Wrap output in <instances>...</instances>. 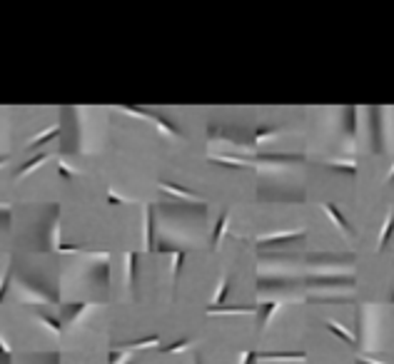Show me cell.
<instances>
[{"label": "cell", "mask_w": 394, "mask_h": 364, "mask_svg": "<svg viewBox=\"0 0 394 364\" xmlns=\"http://www.w3.org/2000/svg\"><path fill=\"white\" fill-rule=\"evenodd\" d=\"M145 247L147 250L155 247V212H152V207H147V212H145Z\"/></svg>", "instance_id": "1"}, {"label": "cell", "mask_w": 394, "mask_h": 364, "mask_svg": "<svg viewBox=\"0 0 394 364\" xmlns=\"http://www.w3.org/2000/svg\"><path fill=\"white\" fill-rule=\"evenodd\" d=\"M260 359H282V362L297 359V362H305L307 354L305 352H260Z\"/></svg>", "instance_id": "2"}, {"label": "cell", "mask_w": 394, "mask_h": 364, "mask_svg": "<svg viewBox=\"0 0 394 364\" xmlns=\"http://www.w3.org/2000/svg\"><path fill=\"white\" fill-rule=\"evenodd\" d=\"M255 307H222V304H212L207 307V314H252Z\"/></svg>", "instance_id": "3"}, {"label": "cell", "mask_w": 394, "mask_h": 364, "mask_svg": "<svg viewBox=\"0 0 394 364\" xmlns=\"http://www.w3.org/2000/svg\"><path fill=\"white\" fill-rule=\"evenodd\" d=\"M227 224H230V212H222V217L217 219V224H215V232H212V247H215V250L220 247V242H222V237H225V229H227Z\"/></svg>", "instance_id": "4"}, {"label": "cell", "mask_w": 394, "mask_h": 364, "mask_svg": "<svg viewBox=\"0 0 394 364\" xmlns=\"http://www.w3.org/2000/svg\"><path fill=\"white\" fill-rule=\"evenodd\" d=\"M60 135V128L58 125H53L50 130H45V133H40L38 138H33L30 143H28V150H35V147H40V145H45V143H50L53 138H58Z\"/></svg>", "instance_id": "5"}, {"label": "cell", "mask_w": 394, "mask_h": 364, "mask_svg": "<svg viewBox=\"0 0 394 364\" xmlns=\"http://www.w3.org/2000/svg\"><path fill=\"white\" fill-rule=\"evenodd\" d=\"M48 157H50L48 152H40V155H35L33 160H28V162H25V165H23V167H20V170L15 172V177H25L28 172H33L35 167H40V165H43V162H45Z\"/></svg>", "instance_id": "6"}, {"label": "cell", "mask_w": 394, "mask_h": 364, "mask_svg": "<svg viewBox=\"0 0 394 364\" xmlns=\"http://www.w3.org/2000/svg\"><path fill=\"white\" fill-rule=\"evenodd\" d=\"M302 232H282V234H267L260 239V245L267 247V245H274V242H289V239H297Z\"/></svg>", "instance_id": "7"}, {"label": "cell", "mask_w": 394, "mask_h": 364, "mask_svg": "<svg viewBox=\"0 0 394 364\" xmlns=\"http://www.w3.org/2000/svg\"><path fill=\"white\" fill-rule=\"evenodd\" d=\"M155 344H160V337H157V334H150V337H145V339L125 342V344H120V347H125V349H145V347H155Z\"/></svg>", "instance_id": "8"}, {"label": "cell", "mask_w": 394, "mask_h": 364, "mask_svg": "<svg viewBox=\"0 0 394 364\" xmlns=\"http://www.w3.org/2000/svg\"><path fill=\"white\" fill-rule=\"evenodd\" d=\"M160 187H162V190H167V192H172V195H180V197L195 200V195H192L190 190H185V187H180V185H175V182H165V180H160Z\"/></svg>", "instance_id": "9"}, {"label": "cell", "mask_w": 394, "mask_h": 364, "mask_svg": "<svg viewBox=\"0 0 394 364\" xmlns=\"http://www.w3.org/2000/svg\"><path fill=\"white\" fill-rule=\"evenodd\" d=\"M392 232H394V212H389V215H387V222H384V227H382V234H379V250L387 247Z\"/></svg>", "instance_id": "10"}, {"label": "cell", "mask_w": 394, "mask_h": 364, "mask_svg": "<svg viewBox=\"0 0 394 364\" xmlns=\"http://www.w3.org/2000/svg\"><path fill=\"white\" fill-rule=\"evenodd\" d=\"M325 210L329 212V217L334 219V224H339L344 232H349V224H347V219L342 217V212L337 210V205H334V202H327V205H325Z\"/></svg>", "instance_id": "11"}, {"label": "cell", "mask_w": 394, "mask_h": 364, "mask_svg": "<svg viewBox=\"0 0 394 364\" xmlns=\"http://www.w3.org/2000/svg\"><path fill=\"white\" fill-rule=\"evenodd\" d=\"M327 327H329V332H334L337 337H342V339H344L347 344H354V337H352V334H349V332H347V329H344L342 324H337L334 319H327Z\"/></svg>", "instance_id": "12"}, {"label": "cell", "mask_w": 394, "mask_h": 364, "mask_svg": "<svg viewBox=\"0 0 394 364\" xmlns=\"http://www.w3.org/2000/svg\"><path fill=\"white\" fill-rule=\"evenodd\" d=\"M175 262H172V282H177L180 277V270H182V262H185V250H170Z\"/></svg>", "instance_id": "13"}, {"label": "cell", "mask_w": 394, "mask_h": 364, "mask_svg": "<svg viewBox=\"0 0 394 364\" xmlns=\"http://www.w3.org/2000/svg\"><path fill=\"white\" fill-rule=\"evenodd\" d=\"M135 275H137V252H128V285H135Z\"/></svg>", "instance_id": "14"}, {"label": "cell", "mask_w": 394, "mask_h": 364, "mask_svg": "<svg viewBox=\"0 0 394 364\" xmlns=\"http://www.w3.org/2000/svg\"><path fill=\"white\" fill-rule=\"evenodd\" d=\"M150 120H155V125H157V128H160V130H165V133H167V135H175V138H177V135H180V130H177V128H175V125H170V123H167V120H165V117H160V115H152V117H150Z\"/></svg>", "instance_id": "15"}, {"label": "cell", "mask_w": 394, "mask_h": 364, "mask_svg": "<svg viewBox=\"0 0 394 364\" xmlns=\"http://www.w3.org/2000/svg\"><path fill=\"white\" fill-rule=\"evenodd\" d=\"M38 319H40L43 324H48V329H53L55 334L63 332V322H60V319H55V317H50V314H38Z\"/></svg>", "instance_id": "16"}, {"label": "cell", "mask_w": 394, "mask_h": 364, "mask_svg": "<svg viewBox=\"0 0 394 364\" xmlns=\"http://www.w3.org/2000/svg\"><path fill=\"white\" fill-rule=\"evenodd\" d=\"M327 165L334 167V170H339V172H347V175H357V172H359V167H357L354 162H334V160H329Z\"/></svg>", "instance_id": "17"}, {"label": "cell", "mask_w": 394, "mask_h": 364, "mask_svg": "<svg viewBox=\"0 0 394 364\" xmlns=\"http://www.w3.org/2000/svg\"><path fill=\"white\" fill-rule=\"evenodd\" d=\"M210 160H212V162H220V165H230V167H245V162H242V160H237V157H225V155H212Z\"/></svg>", "instance_id": "18"}, {"label": "cell", "mask_w": 394, "mask_h": 364, "mask_svg": "<svg viewBox=\"0 0 394 364\" xmlns=\"http://www.w3.org/2000/svg\"><path fill=\"white\" fill-rule=\"evenodd\" d=\"M192 344V339H180V342H172L170 347H160V352L162 354H172V352H182L185 347H190Z\"/></svg>", "instance_id": "19"}, {"label": "cell", "mask_w": 394, "mask_h": 364, "mask_svg": "<svg viewBox=\"0 0 394 364\" xmlns=\"http://www.w3.org/2000/svg\"><path fill=\"white\" fill-rule=\"evenodd\" d=\"M85 307H87L85 302H77V304H70V309H67V322H75V317H80Z\"/></svg>", "instance_id": "20"}, {"label": "cell", "mask_w": 394, "mask_h": 364, "mask_svg": "<svg viewBox=\"0 0 394 364\" xmlns=\"http://www.w3.org/2000/svg\"><path fill=\"white\" fill-rule=\"evenodd\" d=\"M274 135H277V130L257 128V130H255V143H264V140H269V138H274Z\"/></svg>", "instance_id": "21"}, {"label": "cell", "mask_w": 394, "mask_h": 364, "mask_svg": "<svg viewBox=\"0 0 394 364\" xmlns=\"http://www.w3.org/2000/svg\"><path fill=\"white\" fill-rule=\"evenodd\" d=\"M227 287H230V277H225V280L220 282V290L215 294V302H212V304H222V299H225V294H227Z\"/></svg>", "instance_id": "22"}, {"label": "cell", "mask_w": 394, "mask_h": 364, "mask_svg": "<svg viewBox=\"0 0 394 364\" xmlns=\"http://www.w3.org/2000/svg\"><path fill=\"white\" fill-rule=\"evenodd\" d=\"M128 362V352L125 349H113L110 352V364H123Z\"/></svg>", "instance_id": "23"}, {"label": "cell", "mask_w": 394, "mask_h": 364, "mask_svg": "<svg viewBox=\"0 0 394 364\" xmlns=\"http://www.w3.org/2000/svg\"><path fill=\"white\" fill-rule=\"evenodd\" d=\"M277 307H282V304H279V302H274V299H269V302H264V319H262L264 324L269 322V314H272V312H274Z\"/></svg>", "instance_id": "24"}, {"label": "cell", "mask_w": 394, "mask_h": 364, "mask_svg": "<svg viewBox=\"0 0 394 364\" xmlns=\"http://www.w3.org/2000/svg\"><path fill=\"white\" fill-rule=\"evenodd\" d=\"M58 172H60V177H65V180H72V177H77V172H75V170H70L65 162H58Z\"/></svg>", "instance_id": "25"}, {"label": "cell", "mask_w": 394, "mask_h": 364, "mask_svg": "<svg viewBox=\"0 0 394 364\" xmlns=\"http://www.w3.org/2000/svg\"><path fill=\"white\" fill-rule=\"evenodd\" d=\"M242 359H245L242 364H255L260 359V352H252V349H250V352H242Z\"/></svg>", "instance_id": "26"}, {"label": "cell", "mask_w": 394, "mask_h": 364, "mask_svg": "<svg viewBox=\"0 0 394 364\" xmlns=\"http://www.w3.org/2000/svg\"><path fill=\"white\" fill-rule=\"evenodd\" d=\"M8 285H10V270L3 275V280H0V302H3V297H5V290H8Z\"/></svg>", "instance_id": "27"}, {"label": "cell", "mask_w": 394, "mask_h": 364, "mask_svg": "<svg viewBox=\"0 0 394 364\" xmlns=\"http://www.w3.org/2000/svg\"><path fill=\"white\" fill-rule=\"evenodd\" d=\"M108 202H110V205H125L128 200L120 197V195H115V192H110V195H108Z\"/></svg>", "instance_id": "28"}, {"label": "cell", "mask_w": 394, "mask_h": 364, "mask_svg": "<svg viewBox=\"0 0 394 364\" xmlns=\"http://www.w3.org/2000/svg\"><path fill=\"white\" fill-rule=\"evenodd\" d=\"M58 252H80V247H75V245H58Z\"/></svg>", "instance_id": "29"}, {"label": "cell", "mask_w": 394, "mask_h": 364, "mask_svg": "<svg viewBox=\"0 0 394 364\" xmlns=\"http://www.w3.org/2000/svg\"><path fill=\"white\" fill-rule=\"evenodd\" d=\"M0 354H3V357H10V354H13V349L5 344V339H0Z\"/></svg>", "instance_id": "30"}, {"label": "cell", "mask_w": 394, "mask_h": 364, "mask_svg": "<svg viewBox=\"0 0 394 364\" xmlns=\"http://www.w3.org/2000/svg\"><path fill=\"white\" fill-rule=\"evenodd\" d=\"M357 364H379V362H372V359H357Z\"/></svg>", "instance_id": "31"}, {"label": "cell", "mask_w": 394, "mask_h": 364, "mask_svg": "<svg viewBox=\"0 0 394 364\" xmlns=\"http://www.w3.org/2000/svg\"><path fill=\"white\" fill-rule=\"evenodd\" d=\"M387 182H394V165H392V172H389V177H387Z\"/></svg>", "instance_id": "32"}, {"label": "cell", "mask_w": 394, "mask_h": 364, "mask_svg": "<svg viewBox=\"0 0 394 364\" xmlns=\"http://www.w3.org/2000/svg\"><path fill=\"white\" fill-rule=\"evenodd\" d=\"M8 162V157H0V165H5Z\"/></svg>", "instance_id": "33"}, {"label": "cell", "mask_w": 394, "mask_h": 364, "mask_svg": "<svg viewBox=\"0 0 394 364\" xmlns=\"http://www.w3.org/2000/svg\"><path fill=\"white\" fill-rule=\"evenodd\" d=\"M195 364H202V362H200V359H195Z\"/></svg>", "instance_id": "34"}, {"label": "cell", "mask_w": 394, "mask_h": 364, "mask_svg": "<svg viewBox=\"0 0 394 364\" xmlns=\"http://www.w3.org/2000/svg\"><path fill=\"white\" fill-rule=\"evenodd\" d=\"M392 304H394V292H392Z\"/></svg>", "instance_id": "35"}]
</instances>
